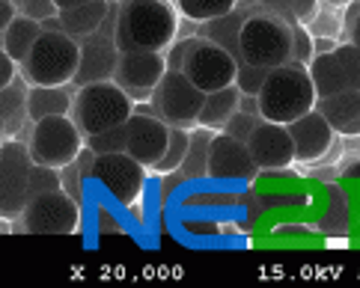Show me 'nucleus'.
Masks as SVG:
<instances>
[{
  "label": "nucleus",
  "instance_id": "23",
  "mask_svg": "<svg viewBox=\"0 0 360 288\" xmlns=\"http://www.w3.org/2000/svg\"><path fill=\"white\" fill-rule=\"evenodd\" d=\"M238 107H241V89H238V84H229L224 89H214V93H205V101H202L197 125L221 131L229 122V116H233Z\"/></svg>",
  "mask_w": 360,
  "mask_h": 288
},
{
  "label": "nucleus",
  "instance_id": "2",
  "mask_svg": "<svg viewBox=\"0 0 360 288\" xmlns=\"http://www.w3.org/2000/svg\"><path fill=\"white\" fill-rule=\"evenodd\" d=\"M316 98L319 96L310 81V72L298 60H289L277 65V69H271L265 84L259 86V93H256L259 116L268 122H280V125H289L292 119L310 113L316 107Z\"/></svg>",
  "mask_w": 360,
  "mask_h": 288
},
{
  "label": "nucleus",
  "instance_id": "30",
  "mask_svg": "<svg viewBox=\"0 0 360 288\" xmlns=\"http://www.w3.org/2000/svg\"><path fill=\"white\" fill-rule=\"evenodd\" d=\"M262 122V116L259 113H248V110H236L233 116H229V122L221 128V131H226L229 137H236V140H241V143H248V137H250V131Z\"/></svg>",
  "mask_w": 360,
  "mask_h": 288
},
{
  "label": "nucleus",
  "instance_id": "18",
  "mask_svg": "<svg viewBox=\"0 0 360 288\" xmlns=\"http://www.w3.org/2000/svg\"><path fill=\"white\" fill-rule=\"evenodd\" d=\"M316 110L328 119L333 134L360 137V86L342 89L328 98H316Z\"/></svg>",
  "mask_w": 360,
  "mask_h": 288
},
{
  "label": "nucleus",
  "instance_id": "28",
  "mask_svg": "<svg viewBox=\"0 0 360 288\" xmlns=\"http://www.w3.org/2000/svg\"><path fill=\"white\" fill-rule=\"evenodd\" d=\"M63 190V181H60V169L57 166H45V164H33L30 166V181H27V193L30 199L42 193H54Z\"/></svg>",
  "mask_w": 360,
  "mask_h": 288
},
{
  "label": "nucleus",
  "instance_id": "32",
  "mask_svg": "<svg viewBox=\"0 0 360 288\" xmlns=\"http://www.w3.org/2000/svg\"><path fill=\"white\" fill-rule=\"evenodd\" d=\"M60 181H63V190H66L69 196H75V199H84V190H86V178L81 176V169L78 164H66V166H60Z\"/></svg>",
  "mask_w": 360,
  "mask_h": 288
},
{
  "label": "nucleus",
  "instance_id": "35",
  "mask_svg": "<svg viewBox=\"0 0 360 288\" xmlns=\"http://www.w3.org/2000/svg\"><path fill=\"white\" fill-rule=\"evenodd\" d=\"M15 72H18V63L6 54L4 45H0V93L12 86V81H15Z\"/></svg>",
  "mask_w": 360,
  "mask_h": 288
},
{
  "label": "nucleus",
  "instance_id": "1",
  "mask_svg": "<svg viewBox=\"0 0 360 288\" xmlns=\"http://www.w3.org/2000/svg\"><path fill=\"white\" fill-rule=\"evenodd\" d=\"M179 33V9L170 0H117V48L167 51Z\"/></svg>",
  "mask_w": 360,
  "mask_h": 288
},
{
  "label": "nucleus",
  "instance_id": "27",
  "mask_svg": "<svg viewBox=\"0 0 360 288\" xmlns=\"http://www.w3.org/2000/svg\"><path fill=\"white\" fill-rule=\"evenodd\" d=\"M188 146H191V131L185 128H170V143H167V152L164 158L152 166L155 173L167 176V173H179L185 164V155H188Z\"/></svg>",
  "mask_w": 360,
  "mask_h": 288
},
{
  "label": "nucleus",
  "instance_id": "7",
  "mask_svg": "<svg viewBox=\"0 0 360 288\" xmlns=\"http://www.w3.org/2000/svg\"><path fill=\"white\" fill-rule=\"evenodd\" d=\"M202 101H205V93L197 84L188 81L185 72L167 69L155 86V93H152V110H155V116H161L170 128L191 131L200 122Z\"/></svg>",
  "mask_w": 360,
  "mask_h": 288
},
{
  "label": "nucleus",
  "instance_id": "3",
  "mask_svg": "<svg viewBox=\"0 0 360 288\" xmlns=\"http://www.w3.org/2000/svg\"><path fill=\"white\" fill-rule=\"evenodd\" d=\"M81 69V42L63 30H42L18 72L30 86H69Z\"/></svg>",
  "mask_w": 360,
  "mask_h": 288
},
{
  "label": "nucleus",
  "instance_id": "6",
  "mask_svg": "<svg viewBox=\"0 0 360 288\" xmlns=\"http://www.w3.org/2000/svg\"><path fill=\"white\" fill-rule=\"evenodd\" d=\"M84 146H86V137L81 134V128L75 125L69 113L45 116V119L33 122L30 137H27V152L33 164H45L57 169L72 164Z\"/></svg>",
  "mask_w": 360,
  "mask_h": 288
},
{
  "label": "nucleus",
  "instance_id": "21",
  "mask_svg": "<svg viewBox=\"0 0 360 288\" xmlns=\"http://www.w3.org/2000/svg\"><path fill=\"white\" fill-rule=\"evenodd\" d=\"M108 12H110V0H89V4H81V6L60 9L57 12L60 30L75 36V39H84V36L96 33L101 24H105Z\"/></svg>",
  "mask_w": 360,
  "mask_h": 288
},
{
  "label": "nucleus",
  "instance_id": "13",
  "mask_svg": "<svg viewBox=\"0 0 360 288\" xmlns=\"http://www.w3.org/2000/svg\"><path fill=\"white\" fill-rule=\"evenodd\" d=\"M164 72H167L164 51L134 48V51H120L113 81L131 96L134 104H146V101H152V93H155V86L164 77Z\"/></svg>",
  "mask_w": 360,
  "mask_h": 288
},
{
  "label": "nucleus",
  "instance_id": "17",
  "mask_svg": "<svg viewBox=\"0 0 360 288\" xmlns=\"http://www.w3.org/2000/svg\"><path fill=\"white\" fill-rule=\"evenodd\" d=\"M289 134L295 143V164H316L330 152L333 140V128L328 125V119L321 116L316 107L310 113L298 116V119L289 122Z\"/></svg>",
  "mask_w": 360,
  "mask_h": 288
},
{
  "label": "nucleus",
  "instance_id": "15",
  "mask_svg": "<svg viewBox=\"0 0 360 288\" xmlns=\"http://www.w3.org/2000/svg\"><path fill=\"white\" fill-rule=\"evenodd\" d=\"M248 149H250L253 164L262 173H283V169H289L295 164V143L289 134V125L262 119L250 131Z\"/></svg>",
  "mask_w": 360,
  "mask_h": 288
},
{
  "label": "nucleus",
  "instance_id": "34",
  "mask_svg": "<svg viewBox=\"0 0 360 288\" xmlns=\"http://www.w3.org/2000/svg\"><path fill=\"white\" fill-rule=\"evenodd\" d=\"M15 6H18L21 15H30L36 21H45V18H51V15H57L60 12L54 0H15Z\"/></svg>",
  "mask_w": 360,
  "mask_h": 288
},
{
  "label": "nucleus",
  "instance_id": "36",
  "mask_svg": "<svg viewBox=\"0 0 360 288\" xmlns=\"http://www.w3.org/2000/svg\"><path fill=\"white\" fill-rule=\"evenodd\" d=\"M316 6H319V0H289V9H292V18L295 21H307V18H313L316 15Z\"/></svg>",
  "mask_w": 360,
  "mask_h": 288
},
{
  "label": "nucleus",
  "instance_id": "24",
  "mask_svg": "<svg viewBox=\"0 0 360 288\" xmlns=\"http://www.w3.org/2000/svg\"><path fill=\"white\" fill-rule=\"evenodd\" d=\"M39 36H42V21H36L30 15H21V12H18V15L9 21V27L4 30V36H0V42H4L6 54L21 65Z\"/></svg>",
  "mask_w": 360,
  "mask_h": 288
},
{
  "label": "nucleus",
  "instance_id": "12",
  "mask_svg": "<svg viewBox=\"0 0 360 288\" xmlns=\"http://www.w3.org/2000/svg\"><path fill=\"white\" fill-rule=\"evenodd\" d=\"M33 158L27 152V143L9 140L0 149V217L15 220L30 202L27 181H30Z\"/></svg>",
  "mask_w": 360,
  "mask_h": 288
},
{
  "label": "nucleus",
  "instance_id": "42",
  "mask_svg": "<svg viewBox=\"0 0 360 288\" xmlns=\"http://www.w3.org/2000/svg\"><path fill=\"white\" fill-rule=\"evenodd\" d=\"M0 149H4V140H0Z\"/></svg>",
  "mask_w": 360,
  "mask_h": 288
},
{
  "label": "nucleus",
  "instance_id": "11",
  "mask_svg": "<svg viewBox=\"0 0 360 288\" xmlns=\"http://www.w3.org/2000/svg\"><path fill=\"white\" fill-rule=\"evenodd\" d=\"M81 42V69L75 84H93V81H110L117 72V60H120V48H117V0H110V12L105 24L89 33Z\"/></svg>",
  "mask_w": 360,
  "mask_h": 288
},
{
  "label": "nucleus",
  "instance_id": "5",
  "mask_svg": "<svg viewBox=\"0 0 360 288\" xmlns=\"http://www.w3.org/2000/svg\"><path fill=\"white\" fill-rule=\"evenodd\" d=\"M131 113H134L131 96L110 77V81H93L78 86L69 116L81 128V134L89 137V134H98V131L128 122Z\"/></svg>",
  "mask_w": 360,
  "mask_h": 288
},
{
  "label": "nucleus",
  "instance_id": "29",
  "mask_svg": "<svg viewBox=\"0 0 360 288\" xmlns=\"http://www.w3.org/2000/svg\"><path fill=\"white\" fill-rule=\"evenodd\" d=\"M86 146L93 149L96 155L125 152V146H128V131H125V122H122V125H113V128H108V131H98V134H89V137H86Z\"/></svg>",
  "mask_w": 360,
  "mask_h": 288
},
{
  "label": "nucleus",
  "instance_id": "19",
  "mask_svg": "<svg viewBox=\"0 0 360 288\" xmlns=\"http://www.w3.org/2000/svg\"><path fill=\"white\" fill-rule=\"evenodd\" d=\"M307 72H310V81L316 86L319 98L337 96L342 89L357 86V81L349 74V69L342 65V60L337 57V51H325V54H313V60L307 63Z\"/></svg>",
  "mask_w": 360,
  "mask_h": 288
},
{
  "label": "nucleus",
  "instance_id": "22",
  "mask_svg": "<svg viewBox=\"0 0 360 288\" xmlns=\"http://www.w3.org/2000/svg\"><path fill=\"white\" fill-rule=\"evenodd\" d=\"M325 196H328V208H325V214H321V232L333 235V238H342V235H349L354 226L352 193L342 190L340 185H328Z\"/></svg>",
  "mask_w": 360,
  "mask_h": 288
},
{
  "label": "nucleus",
  "instance_id": "40",
  "mask_svg": "<svg viewBox=\"0 0 360 288\" xmlns=\"http://www.w3.org/2000/svg\"><path fill=\"white\" fill-rule=\"evenodd\" d=\"M345 181H349V185H352V181H354V185H360V164H354L349 173H345Z\"/></svg>",
  "mask_w": 360,
  "mask_h": 288
},
{
  "label": "nucleus",
  "instance_id": "20",
  "mask_svg": "<svg viewBox=\"0 0 360 288\" xmlns=\"http://www.w3.org/2000/svg\"><path fill=\"white\" fill-rule=\"evenodd\" d=\"M75 93H69L66 86H30L24 93V110H27L30 122H39L45 116H63L72 113Z\"/></svg>",
  "mask_w": 360,
  "mask_h": 288
},
{
  "label": "nucleus",
  "instance_id": "31",
  "mask_svg": "<svg viewBox=\"0 0 360 288\" xmlns=\"http://www.w3.org/2000/svg\"><path fill=\"white\" fill-rule=\"evenodd\" d=\"M271 69H259V65H250V63H238V77L236 84L244 96H256L259 93V86L265 84V77Z\"/></svg>",
  "mask_w": 360,
  "mask_h": 288
},
{
  "label": "nucleus",
  "instance_id": "4",
  "mask_svg": "<svg viewBox=\"0 0 360 288\" xmlns=\"http://www.w3.org/2000/svg\"><path fill=\"white\" fill-rule=\"evenodd\" d=\"M238 63L277 69L292 60V24L277 12H248L238 27Z\"/></svg>",
  "mask_w": 360,
  "mask_h": 288
},
{
  "label": "nucleus",
  "instance_id": "10",
  "mask_svg": "<svg viewBox=\"0 0 360 288\" xmlns=\"http://www.w3.org/2000/svg\"><path fill=\"white\" fill-rule=\"evenodd\" d=\"M81 202L66 190L42 193L21 211L24 229L30 235H75L81 229Z\"/></svg>",
  "mask_w": 360,
  "mask_h": 288
},
{
  "label": "nucleus",
  "instance_id": "16",
  "mask_svg": "<svg viewBox=\"0 0 360 288\" xmlns=\"http://www.w3.org/2000/svg\"><path fill=\"white\" fill-rule=\"evenodd\" d=\"M125 131H128L125 152L131 155L134 161H140L143 166H155L164 158L167 143H170V125H167L161 116L134 110L131 116H128Z\"/></svg>",
  "mask_w": 360,
  "mask_h": 288
},
{
  "label": "nucleus",
  "instance_id": "8",
  "mask_svg": "<svg viewBox=\"0 0 360 288\" xmlns=\"http://www.w3.org/2000/svg\"><path fill=\"white\" fill-rule=\"evenodd\" d=\"M182 72L188 74L191 84H197L202 93H214L229 84H236L238 77V60L229 54L224 45H217L209 36H197L194 48L188 51L182 63Z\"/></svg>",
  "mask_w": 360,
  "mask_h": 288
},
{
  "label": "nucleus",
  "instance_id": "33",
  "mask_svg": "<svg viewBox=\"0 0 360 288\" xmlns=\"http://www.w3.org/2000/svg\"><path fill=\"white\" fill-rule=\"evenodd\" d=\"M292 24V60H298V63H310L313 60V39L307 36L304 27H298V21H289Z\"/></svg>",
  "mask_w": 360,
  "mask_h": 288
},
{
  "label": "nucleus",
  "instance_id": "41",
  "mask_svg": "<svg viewBox=\"0 0 360 288\" xmlns=\"http://www.w3.org/2000/svg\"><path fill=\"white\" fill-rule=\"evenodd\" d=\"M57 9H72V6H81V4H89V0H54Z\"/></svg>",
  "mask_w": 360,
  "mask_h": 288
},
{
  "label": "nucleus",
  "instance_id": "25",
  "mask_svg": "<svg viewBox=\"0 0 360 288\" xmlns=\"http://www.w3.org/2000/svg\"><path fill=\"white\" fill-rule=\"evenodd\" d=\"M212 137L214 131L212 128H191V146H188V155H185V164L179 169L182 178H202L209 176V149H212Z\"/></svg>",
  "mask_w": 360,
  "mask_h": 288
},
{
  "label": "nucleus",
  "instance_id": "9",
  "mask_svg": "<svg viewBox=\"0 0 360 288\" xmlns=\"http://www.w3.org/2000/svg\"><path fill=\"white\" fill-rule=\"evenodd\" d=\"M93 181L105 190L113 202L134 205L146 188V166L134 161L128 152H108L96 155L93 164Z\"/></svg>",
  "mask_w": 360,
  "mask_h": 288
},
{
  "label": "nucleus",
  "instance_id": "26",
  "mask_svg": "<svg viewBox=\"0 0 360 288\" xmlns=\"http://www.w3.org/2000/svg\"><path fill=\"white\" fill-rule=\"evenodd\" d=\"M236 6H238V0H176L179 15L188 18V21H197V24L224 18Z\"/></svg>",
  "mask_w": 360,
  "mask_h": 288
},
{
  "label": "nucleus",
  "instance_id": "37",
  "mask_svg": "<svg viewBox=\"0 0 360 288\" xmlns=\"http://www.w3.org/2000/svg\"><path fill=\"white\" fill-rule=\"evenodd\" d=\"M18 15V6L15 0H0V36H4V30L9 27V21Z\"/></svg>",
  "mask_w": 360,
  "mask_h": 288
},
{
  "label": "nucleus",
  "instance_id": "38",
  "mask_svg": "<svg viewBox=\"0 0 360 288\" xmlns=\"http://www.w3.org/2000/svg\"><path fill=\"white\" fill-rule=\"evenodd\" d=\"M337 48V39H313V51L316 54H325V51Z\"/></svg>",
  "mask_w": 360,
  "mask_h": 288
},
{
  "label": "nucleus",
  "instance_id": "39",
  "mask_svg": "<svg viewBox=\"0 0 360 288\" xmlns=\"http://www.w3.org/2000/svg\"><path fill=\"white\" fill-rule=\"evenodd\" d=\"M349 42H354L360 48V15L352 21V27H349Z\"/></svg>",
  "mask_w": 360,
  "mask_h": 288
},
{
  "label": "nucleus",
  "instance_id": "14",
  "mask_svg": "<svg viewBox=\"0 0 360 288\" xmlns=\"http://www.w3.org/2000/svg\"><path fill=\"white\" fill-rule=\"evenodd\" d=\"M259 166L253 164L248 143L229 137L226 131H214L212 149H209V176L226 185H248Z\"/></svg>",
  "mask_w": 360,
  "mask_h": 288
}]
</instances>
